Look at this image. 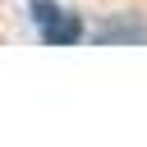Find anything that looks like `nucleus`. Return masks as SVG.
I'll return each instance as SVG.
<instances>
[{
    "label": "nucleus",
    "mask_w": 147,
    "mask_h": 147,
    "mask_svg": "<svg viewBox=\"0 0 147 147\" xmlns=\"http://www.w3.org/2000/svg\"><path fill=\"white\" fill-rule=\"evenodd\" d=\"M32 23H37V37L46 46H74L83 37V18L60 9L55 0H32Z\"/></svg>",
    "instance_id": "1"
}]
</instances>
